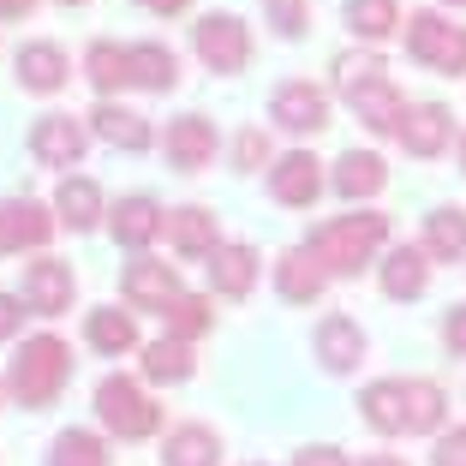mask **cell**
<instances>
[{
	"instance_id": "obj_27",
	"label": "cell",
	"mask_w": 466,
	"mask_h": 466,
	"mask_svg": "<svg viewBox=\"0 0 466 466\" xmlns=\"http://www.w3.org/2000/svg\"><path fill=\"white\" fill-rule=\"evenodd\" d=\"M55 216H60V228H72V233H90L108 209H102V186L96 179H84V174H66L55 186Z\"/></svg>"
},
{
	"instance_id": "obj_21",
	"label": "cell",
	"mask_w": 466,
	"mask_h": 466,
	"mask_svg": "<svg viewBox=\"0 0 466 466\" xmlns=\"http://www.w3.org/2000/svg\"><path fill=\"white\" fill-rule=\"evenodd\" d=\"M108 228H114V239H120L126 251H144V246L156 239V233L167 228V209L156 204V198L132 192V198H120V204L108 209Z\"/></svg>"
},
{
	"instance_id": "obj_34",
	"label": "cell",
	"mask_w": 466,
	"mask_h": 466,
	"mask_svg": "<svg viewBox=\"0 0 466 466\" xmlns=\"http://www.w3.org/2000/svg\"><path fill=\"white\" fill-rule=\"evenodd\" d=\"M48 466H108V442L96 431H60L55 449H48Z\"/></svg>"
},
{
	"instance_id": "obj_12",
	"label": "cell",
	"mask_w": 466,
	"mask_h": 466,
	"mask_svg": "<svg viewBox=\"0 0 466 466\" xmlns=\"http://www.w3.org/2000/svg\"><path fill=\"white\" fill-rule=\"evenodd\" d=\"M120 299L132 305V311H167V305L179 299V275H174V263H162V258H137V263H126V275H120Z\"/></svg>"
},
{
	"instance_id": "obj_48",
	"label": "cell",
	"mask_w": 466,
	"mask_h": 466,
	"mask_svg": "<svg viewBox=\"0 0 466 466\" xmlns=\"http://www.w3.org/2000/svg\"><path fill=\"white\" fill-rule=\"evenodd\" d=\"M0 395H6V383H0Z\"/></svg>"
},
{
	"instance_id": "obj_2",
	"label": "cell",
	"mask_w": 466,
	"mask_h": 466,
	"mask_svg": "<svg viewBox=\"0 0 466 466\" xmlns=\"http://www.w3.org/2000/svg\"><path fill=\"white\" fill-rule=\"evenodd\" d=\"M389 246V216L383 209H353V216H335V221H317L305 233V251L317 258L323 275H359L377 263V251Z\"/></svg>"
},
{
	"instance_id": "obj_29",
	"label": "cell",
	"mask_w": 466,
	"mask_h": 466,
	"mask_svg": "<svg viewBox=\"0 0 466 466\" xmlns=\"http://www.w3.org/2000/svg\"><path fill=\"white\" fill-rule=\"evenodd\" d=\"M407 383V437H442V412H449V395L431 377H400Z\"/></svg>"
},
{
	"instance_id": "obj_5",
	"label": "cell",
	"mask_w": 466,
	"mask_h": 466,
	"mask_svg": "<svg viewBox=\"0 0 466 466\" xmlns=\"http://www.w3.org/2000/svg\"><path fill=\"white\" fill-rule=\"evenodd\" d=\"M407 55L419 60V66L454 78V72H466V25L442 18L437 6H425V13H407Z\"/></svg>"
},
{
	"instance_id": "obj_22",
	"label": "cell",
	"mask_w": 466,
	"mask_h": 466,
	"mask_svg": "<svg viewBox=\"0 0 466 466\" xmlns=\"http://www.w3.org/2000/svg\"><path fill=\"white\" fill-rule=\"evenodd\" d=\"M126 78H132V90L167 96L179 84V55L167 42H132V48H126Z\"/></svg>"
},
{
	"instance_id": "obj_11",
	"label": "cell",
	"mask_w": 466,
	"mask_h": 466,
	"mask_svg": "<svg viewBox=\"0 0 466 466\" xmlns=\"http://www.w3.org/2000/svg\"><path fill=\"white\" fill-rule=\"evenodd\" d=\"M162 156H167V167H179V174H204V167L216 162V126H209L204 114H179V120H167Z\"/></svg>"
},
{
	"instance_id": "obj_25",
	"label": "cell",
	"mask_w": 466,
	"mask_h": 466,
	"mask_svg": "<svg viewBox=\"0 0 466 466\" xmlns=\"http://www.w3.org/2000/svg\"><path fill=\"white\" fill-rule=\"evenodd\" d=\"M84 347L102 359H120V353H137V317L120 311V305H96L84 317Z\"/></svg>"
},
{
	"instance_id": "obj_36",
	"label": "cell",
	"mask_w": 466,
	"mask_h": 466,
	"mask_svg": "<svg viewBox=\"0 0 466 466\" xmlns=\"http://www.w3.org/2000/svg\"><path fill=\"white\" fill-rule=\"evenodd\" d=\"M263 25L281 42H299L305 25H311V13H305V0H263Z\"/></svg>"
},
{
	"instance_id": "obj_46",
	"label": "cell",
	"mask_w": 466,
	"mask_h": 466,
	"mask_svg": "<svg viewBox=\"0 0 466 466\" xmlns=\"http://www.w3.org/2000/svg\"><path fill=\"white\" fill-rule=\"evenodd\" d=\"M60 6H90V0H60Z\"/></svg>"
},
{
	"instance_id": "obj_33",
	"label": "cell",
	"mask_w": 466,
	"mask_h": 466,
	"mask_svg": "<svg viewBox=\"0 0 466 466\" xmlns=\"http://www.w3.org/2000/svg\"><path fill=\"white\" fill-rule=\"evenodd\" d=\"M84 78L102 90V102H114V90L132 84V78H126V48H120V42H108V36L90 42V48H84Z\"/></svg>"
},
{
	"instance_id": "obj_44",
	"label": "cell",
	"mask_w": 466,
	"mask_h": 466,
	"mask_svg": "<svg viewBox=\"0 0 466 466\" xmlns=\"http://www.w3.org/2000/svg\"><path fill=\"white\" fill-rule=\"evenodd\" d=\"M359 466H407V461H395V454H365Z\"/></svg>"
},
{
	"instance_id": "obj_40",
	"label": "cell",
	"mask_w": 466,
	"mask_h": 466,
	"mask_svg": "<svg viewBox=\"0 0 466 466\" xmlns=\"http://www.w3.org/2000/svg\"><path fill=\"white\" fill-rule=\"evenodd\" d=\"M25 311L30 305L18 299V293H0V341H13V335L25 329Z\"/></svg>"
},
{
	"instance_id": "obj_45",
	"label": "cell",
	"mask_w": 466,
	"mask_h": 466,
	"mask_svg": "<svg viewBox=\"0 0 466 466\" xmlns=\"http://www.w3.org/2000/svg\"><path fill=\"white\" fill-rule=\"evenodd\" d=\"M442 6H454V13H466V0H442Z\"/></svg>"
},
{
	"instance_id": "obj_43",
	"label": "cell",
	"mask_w": 466,
	"mask_h": 466,
	"mask_svg": "<svg viewBox=\"0 0 466 466\" xmlns=\"http://www.w3.org/2000/svg\"><path fill=\"white\" fill-rule=\"evenodd\" d=\"M36 13V0H0V18H30Z\"/></svg>"
},
{
	"instance_id": "obj_32",
	"label": "cell",
	"mask_w": 466,
	"mask_h": 466,
	"mask_svg": "<svg viewBox=\"0 0 466 466\" xmlns=\"http://www.w3.org/2000/svg\"><path fill=\"white\" fill-rule=\"evenodd\" d=\"M425 258H437V263L466 258V209L461 204H442L425 216Z\"/></svg>"
},
{
	"instance_id": "obj_15",
	"label": "cell",
	"mask_w": 466,
	"mask_h": 466,
	"mask_svg": "<svg viewBox=\"0 0 466 466\" xmlns=\"http://www.w3.org/2000/svg\"><path fill=\"white\" fill-rule=\"evenodd\" d=\"M13 72H18V90H30V96H55V90H66L72 78V60L60 42H25L13 55Z\"/></svg>"
},
{
	"instance_id": "obj_16",
	"label": "cell",
	"mask_w": 466,
	"mask_h": 466,
	"mask_svg": "<svg viewBox=\"0 0 466 466\" xmlns=\"http://www.w3.org/2000/svg\"><path fill=\"white\" fill-rule=\"evenodd\" d=\"M167 246L179 251L186 263H198V258H216V246H221V221H216V209H204V204H179V209H167Z\"/></svg>"
},
{
	"instance_id": "obj_1",
	"label": "cell",
	"mask_w": 466,
	"mask_h": 466,
	"mask_svg": "<svg viewBox=\"0 0 466 466\" xmlns=\"http://www.w3.org/2000/svg\"><path fill=\"white\" fill-rule=\"evenodd\" d=\"M335 90H341V102L365 120V132L377 137H400V114H407V96H400V84L389 78L383 55L377 48H347V55H335Z\"/></svg>"
},
{
	"instance_id": "obj_18",
	"label": "cell",
	"mask_w": 466,
	"mask_h": 466,
	"mask_svg": "<svg viewBox=\"0 0 466 466\" xmlns=\"http://www.w3.org/2000/svg\"><path fill=\"white\" fill-rule=\"evenodd\" d=\"M359 359H365V329H359L353 317L329 311L317 323V365L329 370V377H347V370H359Z\"/></svg>"
},
{
	"instance_id": "obj_7",
	"label": "cell",
	"mask_w": 466,
	"mask_h": 466,
	"mask_svg": "<svg viewBox=\"0 0 466 466\" xmlns=\"http://www.w3.org/2000/svg\"><path fill=\"white\" fill-rule=\"evenodd\" d=\"M84 150H90V120H78V114H42L30 126V156L42 167H78Z\"/></svg>"
},
{
	"instance_id": "obj_13",
	"label": "cell",
	"mask_w": 466,
	"mask_h": 466,
	"mask_svg": "<svg viewBox=\"0 0 466 466\" xmlns=\"http://www.w3.org/2000/svg\"><path fill=\"white\" fill-rule=\"evenodd\" d=\"M72 263H60V258H36V263H25V281H18V299L30 305L36 317H60L72 305Z\"/></svg>"
},
{
	"instance_id": "obj_6",
	"label": "cell",
	"mask_w": 466,
	"mask_h": 466,
	"mask_svg": "<svg viewBox=\"0 0 466 466\" xmlns=\"http://www.w3.org/2000/svg\"><path fill=\"white\" fill-rule=\"evenodd\" d=\"M192 48H198V60H204L209 72H221V78H233V72L251 66V30H246V18H233V13L198 18L192 25Z\"/></svg>"
},
{
	"instance_id": "obj_41",
	"label": "cell",
	"mask_w": 466,
	"mask_h": 466,
	"mask_svg": "<svg viewBox=\"0 0 466 466\" xmlns=\"http://www.w3.org/2000/svg\"><path fill=\"white\" fill-rule=\"evenodd\" d=\"M293 466H353V461H347V454L335 449V442H311V449L293 454Z\"/></svg>"
},
{
	"instance_id": "obj_20",
	"label": "cell",
	"mask_w": 466,
	"mask_h": 466,
	"mask_svg": "<svg viewBox=\"0 0 466 466\" xmlns=\"http://www.w3.org/2000/svg\"><path fill=\"white\" fill-rule=\"evenodd\" d=\"M377 288H383L389 299H425V288H431V258H425V246H395V251H383V263H377Z\"/></svg>"
},
{
	"instance_id": "obj_4",
	"label": "cell",
	"mask_w": 466,
	"mask_h": 466,
	"mask_svg": "<svg viewBox=\"0 0 466 466\" xmlns=\"http://www.w3.org/2000/svg\"><path fill=\"white\" fill-rule=\"evenodd\" d=\"M96 419H102V431L120 437V442H144V437L162 431V407L144 395L137 377H120V370L96 383Z\"/></svg>"
},
{
	"instance_id": "obj_37",
	"label": "cell",
	"mask_w": 466,
	"mask_h": 466,
	"mask_svg": "<svg viewBox=\"0 0 466 466\" xmlns=\"http://www.w3.org/2000/svg\"><path fill=\"white\" fill-rule=\"evenodd\" d=\"M233 162L246 167V174H251V167H263V162H269V137H263L258 126H251V132H239V137H233Z\"/></svg>"
},
{
	"instance_id": "obj_42",
	"label": "cell",
	"mask_w": 466,
	"mask_h": 466,
	"mask_svg": "<svg viewBox=\"0 0 466 466\" xmlns=\"http://www.w3.org/2000/svg\"><path fill=\"white\" fill-rule=\"evenodd\" d=\"M137 6H144L150 18H179L186 6H192V0H137Z\"/></svg>"
},
{
	"instance_id": "obj_26",
	"label": "cell",
	"mask_w": 466,
	"mask_h": 466,
	"mask_svg": "<svg viewBox=\"0 0 466 466\" xmlns=\"http://www.w3.org/2000/svg\"><path fill=\"white\" fill-rule=\"evenodd\" d=\"M329 186L347 198V204H365V198H377V192L389 186V162H383L377 150H347L341 162H335Z\"/></svg>"
},
{
	"instance_id": "obj_3",
	"label": "cell",
	"mask_w": 466,
	"mask_h": 466,
	"mask_svg": "<svg viewBox=\"0 0 466 466\" xmlns=\"http://www.w3.org/2000/svg\"><path fill=\"white\" fill-rule=\"evenodd\" d=\"M66 377H72V347L60 341V335H30L13 353V365H6V395H13L18 407L42 412V407L60 400Z\"/></svg>"
},
{
	"instance_id": "obj_17",
	"label": "cell",
	"mask_w": 466,
	"mask_h": 466,
	"mask_svg": "<svg viewBox=\"0 0 466 466\" xmlns=\"http://www.w3.org/2000/svg\"><path fill=\"white\" fill-rule=\"evenodd\" d=\"M209 269V293H216V299H246L251 288H258V251L251 246H239V239H221L216 246V258L204 263Z\"/></svg>"
},
{
	"instance_id": "obj_31",
	"label": "cell",
	"mask_w": 466,
	"mask_h": 466,
	"mask_svg": "<svg viewBox=\"0 0 466 466\" xmlns=\"http://www.w3.org/2000/svg\"><path fill=\"white\" fill-rule=\"evenodd\" d=\"M192 370H198L192 341H174V335H162V341L144 347V383H192Z\"/></svg>"
},
{
	"instance_id": "obj_8",
	"label": "cell",
	"mask_w": 466,
	"mask_h": 466,
	"mask_svg": "<svg viewBox=\"0 0 466 466\" xmlns=\"http://www.w3.org/2000/svg\"><path fill=\"white\" fill-rule=\"evenodd\" d=\"M269 120L281 126V132H323L329 126V90L311 78H288L281 90L269 96Z\"/></svg>"
},
{
	"instance_id": "obj_28",
	"label": "cell",
	"mask_w": 466,
	"mask_h": 466,
	"mask_svg": "<svg viewBox=\"0 0 466 466\" xmlns=\"http://www.w3.org/2000/svg\"><path fill=\"white\" fill-rule=\"evenodd\" d=\"M162 466H221V437L209 425H174L162 437Z\"/></svg>"
},
{
	"instance_id": "obj_9",
	"label": "cell",
	"mask_w": 466,
	"mask_h": 466,
	"mask_svg": "<svg viewBox=\"0 0 466 466\" xmlns=\"http://www.w3.org/2000/svg\"><path fill=\"white\" fill-rule=\"evenodd\" d=\"M60 216H48L42 204L30 198H0V258H13V251H42L55 239Z\"/></svg>"
},
{
	"instance_id": "obj_10",
	"label": "cell",
	"mask_w": 466,
	"mask_h": 466,
	"mask_svg": "<svg viewBox=\"0 0 466 466\" xmlns=\"http://www.w3.org/2000/svg\"><path fill=\"white\" fill-rule=\"evenodd\" d=\"M317 192H323V162L311 150H288L269 162V198L281 209H311Z\"/></svg>"
},
{
	"instance_id": "obj_14",
	"label": "cell",
	"mask_w": 466,
	"mask_h": 466,
	"mask_svg": "<svg viewBox=\"0 0 466 466\" xmlns=\"http://www.w3.org/2000/svg\"><path fill=\"white\" fill-rule=\"evenodd\" d=\"M449 137H454V114L442 108V102H407V114H400V144H407V156L437 162V156L449 150Z\"/></svg>"
},
{
	"instance_id": "obj_39",
	"label": "cell",
	"mask_w": 466,
	"mask_h": 466,
	"mask_svg": "<svg viewBox=\"0 0 466 466\" xmlns=\"http://www.w3.org/2000/svg\"><path fill=\"white\" fill-rule=\"evenodd\" d=\"M442 347H449L454 359H466V305H449V317H442Z\"/></svg>"
},
{
	"instance_id": "obj_23",
	"label": "cell",
	"mask_w": 466,
	"mask_h": 466,
	"mask_svg": "<svg viewBox=\"0 0 466 466\" xmlns=\"http://www.w3.org/2000/svg\"><path fill=\"white\" fill-rule=\"evenodd\" d=\"M323 288H329V275L317 269V258L305 246H288L281 258H275V293H281L288 305H317Z\"/></svg>"
},
{
	"instance_id": "obj_38",
	"label": "cell",
	"mask_w": 466,
	"mask_h": 466,
	"mask_svg": "<svg viewBox=\"0 0 466 466\" xmlns=\"http://www.w3.org/2000/svg\"><path fill=\"white\" fill-rule=\"evenodd\" d=\"M431 466H466V425L442 431L437 449H431Z\"/></svg>"
},
{
	"instance_id": "obj_19",
	"label": "cell",
	"mask_w": 466,
	"mask_h": 466,
	"mask_svg": "<svg viewBox=\"0 0 466 466\" xmlns=\"http://www.w3.org/2000/svg\"><path fill=\"white\" fill-rule=\"evenodd\" d=\"M359 419L377 437H407V383L400 377H377L359 389Z\"/></svg>"
},
{
	"instance_id": "obj_24",
	"label": "cell",
	"mask_w": 466,
	"mask_h": 466,
	"mask_svg": "<svg viewBox=\"0 0 466 466\" xmlns=\"http://www.w3.org/2000/svg\"><path fill=\"white\" fill-rule=\"evenodd\" d=\"M90 132H96L102 144H114V150H126V156H137V150L156 144L150 120L132 114V108H120V102H96V108H90Z\"/></svg>"
},
{
	"instance_id": "obj_30",
	"label": "cell",
	"mask_w": 466,
	"mask_h": 466,
	"mask_svg": "<svg viewBox=\"0 0 466 466\" xmlns=\"http://www.w3.org/2000/svg\"><path fill=\"white\" fill-rule=\"evenodd\" d=\"M341 13H347V30H353L365 48L389 42L395 30H407V25H400V0H347Z\"/></svg>"
},
{
	"instance_id": "obj_35",
	"label": "cell",
	"mask_w": 466,
	"mask_h": 466,
	"mask_svg": "<svg viewBox=\"0 0 466 466\" xmlns=\"http://www.w3.org/2000/svg\"><path fill=\"white\" fill-rule=\"evenodd\" d=\"M162 317H167V335H174V341H198V335L216 329V311H209L204 293H179Z\"/></svg>"
},
{
	"instance_id": "obj_47",
	"label": "cell",
	"mask_w": 466,
	"mask_h": 466,
	"mask_svg": "<svg viewBox=\"0 0 466 466\" xmlns=\"http://www.w3.org/2000/svg\"><path fill=\"white\" fill-rule=\"evenodd\" d=\"M461 167H466V137H461Z\"/></svg>"
}]
</instances>
